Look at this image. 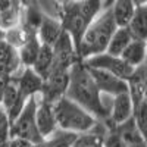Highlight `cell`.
Returning <instances> with one entry per match:
<instances>
[{
    "label": "cell",
    "mask_w": 147,
    "mask_h": 147,
    "mask_svg": "<svg viewBox=\"0 0 147 147\" xmlns=\"http://www.w3.org/2000/svg\"><path fill=\"white\" fill-rule=\"evenodd\" d=\"M65 97H68L78 106L85 109L96 121L107 122L110 97L103 96L97 90L90 72L82 60L75 62L69 69V81Z\"/></svg>",
    "instance_id": "1"
},
{
    "label": "cell",
    "mask_w": 147,
    "mask_h": 147,
    "mask_svg": "<svg viewBox=\"0 0 147 147\" xmlns=\"http://www.w3.org/2000/svg\"><path fill=\"white\" fill-rule=\"evenodd\" d=\"M116 22L113 19L110 7L103 9L85 28L81 38L77 44V53L81 60L91 57L94 55H100L106 52L109 40L116 30Z\"/></svg>",
    "instance_id": "2"
},
{
    "label": "cell",
    "mask_w": 147,
    "mask_h": 147,
    "mask_svg": "<svg viewBox=\"0 0 147 147\" xmlns=\"http://www.w3.org/2000/svg\"><path fill=\"white\" fill-rule=\"evenodd\" d=\"M53 113L56 119V125L60 129H65L74 134H82L93 129L97 122L87 110L78 106L68 97H60L53 105Z\"/></svg>",
    "instance_id": "3"
},
{
    "label": "cell",
    "mask_w": 147,
    "mask_h": 147,
    "mask_svg": "<svg viewBox=\"0 0 147 147\" xmlns=\"http://www.w3.org/2000/svg\"><path fill=\"white\" fill-rule=\"evenodd\" d=\"M35 105H37V96L30 97L25 106L15 116V119L10 121L9 134L10 138H19L30 143H43V138L37 128L35 122Z\"/></svg>",
    "instance_id": "4"
},
{
    "label": "cell",
    "mask_w": 147,
    "mask_h": 147,
    "mask_svg": "<svg viewBox=\"0 0 147 147\" xmlns=\"http://www.w3.org/2000/svg\"><path fill=\"white\" fill-rule=\"evenodd\" d=\"M69 69L57 68V66H53L50 69L47 77L43 80V87L38 94L40 99L53 105L56 100L65 96L68 88V81H69Z\"/></svg>",
    "instance_id": "5"
},
{
    "label": "cell",
    "mask_w": 147,
    "mask_h": 147,
    "mask_svg": "<svg viewBox=\"0 0 147 147\" xmlns=\"http://www.w3.org/2000/svg\"><path fill=\"white\" fill-rule=\"evenodd\" d=\"M84 65L87 68H93V69H102L106 71L112 75L127 81L129 78V75L132 74L134 68H131L129 65H127L121 57L116 56H110L107 53H100V55H94L91 57H87L82 60Z\"/></svg>",
    "instance_id": "6"
},
{
    "label": "cell",
    "mask_w": 147,
    "mask_h": 147,
    "mask_svg": "<svg viewBox=\"0 0 147 147\" xmlns=\"http://www.w3.org/2000/svg\"><path fill=\"white\" fill-rule=\"evenodd\" d=\"M87 69L93 78V82L96 84L97 90L103 96L113 97V96H118L121 93L128 91L127 81L121 80V78L112 75V74H109L106 71H102V69H93V68H87Z\"/></svg>",
    "instance_id": "7"
},
{
    "label": "cell",
    "mask_w": 147,
    "mask_h": 147,
    "mask_svg": "<svg viewBox=\"0 0 147 147\" xmlns=\"http://www.w3.org/2000/svg\"><path fill=\"white\" fill-rule=\"evenodd\" d=\"M132 112H134V105H132V100H131L128 91L110 97L107 124L112 127L124 124L125 121L132 118Z\"/></svg>",
    "instance_id": "8"
},
{
    "label": "cell",
    "mask_w": 147,
    "mask_h": 147,
    "mask_svg": "<svg viewBox=\"0 0 147 147\" xmlns=\"http://www.w3.org/2000/svg\"><path fill=\"white\" fill-rule=\"evenodd\" d=\"M16 84L18 91L22 96V99L28 100L30 97L38 96L43 87V78L32 71V68H22L16 75L12 78Z\"/></svg>",
    "instance_id": "9"
},
{
    "label": "cell",
    "mask_w": 147,
    "mask_h": 147,
    "mask_svg": "<svg viewBox=\"0 0 147 147\" xmlns=\"http://www.w3.org/2000/svg\"><path fill=\"white\" fill-rule=\"evenodd\" d=\"M22 69L18 50L0 38V78L9 81Z\"/></svg>",
    "instance_id": "10"
},
{
    "label": "cell",
    "mask_w": 147,
    "mask_h": 147,
    "mask_svg": "<svg viewBox=\"0 0 147 147\" xmlns=\"http://www.w3.org/2000/svg\"><path fill=\"white\" fill-rule=\"evenodd\" d=\"M35 122H37V128H38V132H40V136H41L43 140L50 136L55 129H57L52 105L44 102L43 99H40V96H37Z\"/></svg>",
    "instance_id": "11"
},
{
    "label": "cell",
    "mask_w": 147,
    "mask_h": 147,
    "mask_svg": "<svg viewBox=\"0 0 147 147\" xmlns=\"http://www.w3.org/2000/svg\"><path fill=\"white\" fill-rule=\"evenodd\" d=\"M25 103H27V100L22 99V96L18 91L16 84L12 80L6 81L3 96H2V102H0V107L6 112L9 121L15 119V116L22 110V107L25 106Z\"/></svg>",
    "instance_id": "12"
},
{
    "label": "cell",
    "mask_w": 147,
    "mask_h": 147,
    "mask_svg": "<svg viewBox=\"0 0 147 147\" xmlns=\"http://www.w3.org/2000/svg\"><path fill=\"white\" fill-rule=\"evenodd\" d=\"M128 94L132 100V105L136 106L140 102L146 100V90H147V77H146V63L134 68L132 74L127 80Z\"/></svg>",
    "instance_id": "13"
},
{
    "label": "cell",
    "mask_w": 147,
    "mask_h": 147,
    "mask_svg": "<svg viewBox=\"0 0 147 147\" xmlns=\"http://www.w3.org/2000/svg\"><path fill=\"white\" fill-rule=\"evenodd\" d=\"M115 132L121 137V140L127 144V147H147L146 136L137 128L134 119H128L124 124H119L113 127Z\"/></svg>",
    "instance_id": "14"
},
{
    "label": "cell",
    "mask_w": 147,
    "mask_h": 147,
    "mask_svg": "<svg viewBox=\"0 0 147 147\" xmlns=\"http://www.w3.org/2000/svg\"><path fill=\"white\" fill-rule=\"evenodd\" d=\"M62 31H63V28H62V22L60 21H57L55 18L44 16L41 19V24L35 34L41 44L53 46L55 41L59 38V35L62 34Z\"/></svg>",
    "instance_id": "15"
},
{
    "label": "cell",
    "mask_w": 147,
    "mask_h": 147,
    "mask_svg": "<svg viewBox=\"0 0 147 147\" xmlns=\"http://www.w3.org/2000/svg\"><path fill=\"white\" fill-rule=\"evenodd\" d=\"M107 128V122H97V125L93 129L78 134L72 147H103V137Z\"/></svg>",
    "instance_id": "16"
},
{
    "label": "cell",
    "mask_w": 147,
    "mask_h": 147,
    "mask_svg": "<svg viewBox=\"0 0 147 147\" xmlns=\"http://www.w3.org/2000/svg\"><path fill=\"white\" fill-rule=\"evenodd\" d=\"M127 30L132 35L134 40H143L147 38V7L146 5L137 6L134 13L127 24Z\"/></svg>",
    "instance_id": "17"
},
{
    "label": "cell",
    "mask_w": 147,
    "mask_h": 147,
    "mask_svg": "<svg viewBox=\"0 0 147 147\" xmlns=\"http://www.w3.org/2000/svg\"><path fill=\"white\" fill-rule=\"evenodd\" d=\"M127 65L131 68H137L146 63V41L143 40H132L125 50L119 56Z\"/></svg>",
    "instance_id": "18"
},
{
    "label": "cell",
    "mask_w": 147,
    "mask_h": 147,
    "mask_svg": "<svg viewBox=\"0 0 147 147\" xmlns=\"http://www.w3.org/2000/svg\"><path fill=\"white\" fill-rule=\"evenodd\" d=\"M109 7L112 10L116 27H127L137 6L132 0H112Z\"/></svg>",
    "instance_id": "19"
},
{
    "label": "cell",
    "mask_w": 147,
    "mask_h": 147,
    "mask_svg": "<svg viewBox=\"0 0 147 147\" xmlns=\"http://www.w3.org/2000/svg\"><path fill=\"white\" fill-rule=\"evenodd\" d=\"M132 35L129 34V31L127 30V27H118L112 35V38L109 40V44L106 47V52L110 56H116L119 57L122 55V52L125 50V47L132 41Z\"/></svg>",
    "instance_id": "20"
},
{
    "label": "cell",
    "mask_w": 147,
    "mask_h": 147,
    "mask_svg": "<svg viewBox=\"0 0 147 147\" xmlns=\"http://www.w3.org/2000/svg\"><path fill=\"white\" fill-rule=\"evenodd\" d=\"M40 46H41V43L37 38V34H31L28 41L22 47L18 49V56H19V62H21L22 68H31L34 65L35 57L40 50Z\"/></svg>",
    "instance_id": "21"
},
{
    "label": "cell",
    "mask_w": 147,
    "mask_h": 147,
    "mask_svg": "<svg viewBox=\"0 0 147 147\" xmlns=\"http://www.w3.org/2000/svg\"><path fill=\"white\" fill-rule=\"evenodd\" d=\"M53 66V50H52V46H47V44H41L40 46V50L38 55L35 57V62L31 66L32 71L40 75L43 80L47 77V74L50 72Z\"/></svg>",
    "instance_id": "22"
},
{
    "label": "cell",
    "mask_w": 147,
    "mask_h": 147,
    "mask_svg": "<svg viewBox=\"0 0 147 147\" xmlns=\"http://www.w3.org/2000/svg\"><path fill=\"white\" fill-rule=\"evenodd\" d=\"M31 34H35V32H31L30 30H27L25 27H24L22 24H18V25L12 27V28H9L6 31H2V40L6 44L12 46L13 49L18 50L19 47H22L28 41Z\"/></svg>",
    "instance_id": "23"
},
{
    "label": "cell",
    "mask_w": 147,
    "mask_h": 147,
    "mask_svg": "<svg viewBox=\"0 0 147 147\" xmlns=\"http://www.w3.org/2000/svg\"><path fill=\"white\" fill-rule=\"evenodd\" d=\"M78 134H74L65 129H55L50 136L43 140L46 147H72Z\"/></svg>",
    "instance_id": "24"
},
{
    "label": "cell",
    "mask_w": 147,
    "mask_h": 147,
    "mask_svg": "<svg viewBox=\"0 0 147 147\" xmlns=\"http://www.w3.org/2000/svg\"><path fill=\"white\" fill-rule=\"evenodd\" d=\"M132 119H134V122H136L137 128L146 136V128H147V99L134 106Z\"/></svg>",
    "instance_id": "25"
},
{
    "label": "cell",
    "mask_w": 147,
    "mask_h": 147,
    "mask_svg": "<svg viewBox=\"0 0 147 147\" xmlns=\"http://www.w3.org/2000/svg\"><path fill=\"white\" fill-rule=\"evenodd\" d=\"M9 128H10V121H9L6 112L0 107V147L6 146L7 141L10 140Z\"/></svg>",
    "instance_id": "26"
},
{
    "label": "cell",
    "mask_w": 147,
    "mask_h": 147,
    "mask_svg": "<svg viewBox=\"0 0 147 147\" xmlns=\"http://www.w3.org/2000/svg\"><path fill=\"white\" fill-rule=\"evenodd\" d=\"M103 147H127V144L121 140V137L115 132L113 127L109 125L105 137H103Z\"/></svg>",
    "instance_id": "27"
},
{
    "label": "cell",
    "mask_w": 147,
    "mask_h": 147,
    "mask_svg": "<svg viewBox=\"0 0 147 147\" xmlns=\"http://www.w3.org/2000/svg\"><path fill=\"white\" fill-rule=\"evenodd\" d=\"M5 85H6V81L0 78V102H2V96H3V90H5Z\"/></svg>",
    "instance_id": "28"
},
{
    "label": "cell",
    "mask_w": 147,
    "mask_h": 147,
    "mask_svg": "<svg viewBox=\"0 0 147 147\" xmlns=\"http://www.w3.org/2000/svg\"><path fill=\"white\" fill-rule=\"evenodd\" d=\"M134 3H136V6H143L146 5V0H132Z\"/></svg>",
    "instance_id": "29"
},
{
    "label": "cell",
    "mask_w": 147,
    "mask_h": 147,
    "mask_svg": "<svg viewBox=\"0 0 147 147\" xmlns=\"http://www.w3.org/2000/svg\"><path fill=\"white\" fill-rule=\"evenodd\" d=\"M69 2H72V3H80V2H82V0H69Z\"/></svg>",
    "instance_id": "30"
}]
</instances>
